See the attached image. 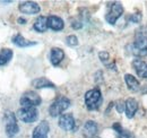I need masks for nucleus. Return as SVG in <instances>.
<instances>
[{"label": "nucleus", "instance_id": "13", "mask_svg": "<svg viewBox=\"0 0 147 138\" xmlns=\"http://www.w3.org/2000/svg\"><path fill=\"white\" fill-rule=\"evenodd\" d=\"M132 67L135 68L137 75L142 78H147V64L142 59H135L132 61Z\"/></svg>", "mask_w": 147, "mask_h": 138}, {"label": "nucleus", "instance_id": "24", "mask_svg": "<svg viewBox=\"0 0 147 138\" xmlns=\"http://www.w3.org/2000/svg\"><path fill=\"white\" fill-rule=\"evenodd\" d=\"M115 109H117V111L119 112V113H123V110H126V102H123V101H118L117 103H115Z\"/></svg>", "mask_w": 147, "mask_h": 138}, {"label": "nucleus", "instance_id": "27", "mask_svg": "<svg viewBox=\"0 0 147 138\" xmlns=\"http://www.w3.org/2000/svg\"><path fill=\"white\" fill-rule=\"evenodd\" d=\"M0 2H1V3H10L11 1H0Z\"/></svg>", "mask_w": 147, "mask_h": 138}, {"label": "nucleus", "instance_id": "10", "mask_svg": "<svg viewBox=\"0 0 147 138\" xmlns=\"http://www.w3.org/2000/svg\"><path fill=\"white\" fill-rule=\"evenodd\" d=\"M50 131V124L47 120L41 121L33 130L32 138H48Z\"/></svg>", "mask_w": 147, "mask_h": 138}, {"label": "nucleus", "instance_id": "14", "mask_svg": "<svg viewBox=\"0 0 147 138\" xmlns=\"http://www.w3.org/2000/svg\"><path fill=\"white\" fill-rule=\"evenodd\" d=\"M84 136L86 138H93L94 136H96L97 134V130H98V127H97V123L93 120H88L85 122L84 124Z\"/></svg>", "mask_w": 147, "mask_h": 138}, {"label": "nucleus", "instance_id": "6", "mask_svg": "<svg viewBox=\"0 0 147 138\" xmlns=\"http://www.w3.org/2000/svg\"><path fill=\"white\" fill-rule=\"evenodd\" d=\"M123 14V7L120 2H113L110 5V8H109V12L107 13L105 15V20L111 24V25H114L115 22L121 17V15Z\"/></svg>", "mask_w": 147, "mask_h": 138}, {"label": "nucleus", "instance_id": "4", "mask_svg": "<svg viewBox=\"0 0 147 138\" xmlns=\"http://www.w3.org/2000/svg\"><path fill=\"white\" fill-rule=\"evenodd\" d=\"M17 118L25 123H32L37 120L38 112L34 106H22L17 111Z\"/></svg>", "mask_w": 147, "mask_h": 138}, {"label": "nucleus", "instance_id": "28", "mask_svg": "<svg viewBox=\"0 0 147 138\" xmlns=\"http://www.w3.org/2000/svg\"><path fill=\"white\" fill-rule=\"evenodd\" d=\"M119 138H122V137H119Z\"/></svg>", "mask_w": 147, "mask_h": 138}, {"label": "nucleus", "instance_id": "9", "mask_svg": "<svg viewBox=\"0 0 147 138\" xmlns=\"http://www.w3.org/2000/svg\"><path fill=\"white\" fill-rule=\"evenodd\" d=\"M59 127L66 131H74L76 129V121L74 119V116L71 113H65L61 114L58 122Z\"/></svg>", "mask_w": 147, "mask_h": 138}, {"label": "nucleus", "instance_id": "7", "mask_svg": "<svg viewBox=\"0 0 147 138\" xmlns=\"http://www.w3.org/2000/svg\"><path fill=\"white\" fill-rule=\"evenodd\" d=\"M137 49L147 52V26H142L136 30L135 41L132 43Z\"/></svg>", "mask_w": 147, "mask_h": 138}, {"label": "nucleus", "instance_id": "2", "mask_svg": "<svg viewBox=\"0 0 147 138\" xmlns=\"http://www.w3.org/2000/svg\"><path fill=\"white\" fill-rule=\"evenodd\" d=\"M84 101H85V105H86L87 110H90V111L97 110L101 106L102 101H103L101 91L98 88H93V89L87 91L85 93Z\"/></svg>", "mask_w": 147, "mask_h": 138}, {"label": "nucleus", "instance_id": "16", "mask_svg": "<svg viewBox=\"0 0 147 138\" xmlns=\"http://www.w3.org/2000/svg\"><path fill=\"white\" fill-rule=\"evenodd\" d=\"M32 85L35 88H37V89H41V88H55V84L51 80H49L47 77H38V78L33 79Z\"/></svg>", "mask_w": 147, "mask_h": 138}, {"label": "nucleus", "instance_id": "26", "mask_svg": "<svg viewBox=\"0 0 147 138\" xmlns=\"http://www.w3.org/2000/svg\"><path fill=\"white\" fill-rule=\"evenodd\" d=\"M17 22H18V24H26V19L25 18H22V17H19L18 19H17Z\"/></svg>", "mask_w": 147, "mask_h": 138}, {"label": "nucleus", "instance_id": "5", "mask_svg": "<svg viewBox=\"0 0 147 138\" xmlns=\"http://www.w3.org/2000/svg\"><path fill=\"white\" fill-rule=\"evenodd\" d=\"M41 102H42L41 96L33 91L25 92L19 99V104L22 106H34V108H36L37 105L41 104Z\"/></svg>", "mask_w": 147, "mask_h": 138}, {"label": "nucleus", "instance_id": "21", "mask_svg": "<svg viewBox=\"0 0 147 138\" xmlns=\"http://www.w3.org/2000/svg\"><path fill=\"white\" fill-rule=\"evenodd\" d=\"M112 129H113L114 131H117L122 138H135V136H134L130 131H128L127 129H123L119 122H114V123L112 124Z\"/></svg>", "mask_w": 147, "mask_h": 138}, {"label": "nucleus", "instance_id": "20", "mask_svg": "<svg viewBox=\"0 0 147 138\" xmlns=\"http://www.w3.org/2000/svg\"><path fill=\"white\" fill-rule=\"evenodd\" d=\"M125 80H126V84L130 91L132 92H138L140 89V84L139 82L136 79V77H134L132 75L130 74H126L125 75Z\"/></svg>", "mask_w": 147, "mask_h": 138}, {"label": "nucleus", "instance_id": "15", "mask_svg": "<svg viewBox=\"0 0 147 138\" xmlns=\"http://www.w3.org/2000/svg\"><path fill=\"white\" fill-rule=\"evenodd\" d=\"M65 58V52L60 48H52L50 51V61L53 66L60 65V62Z\"/></svg>", "mask_w": 147, "mask_h": 138}, {"label": "nucleus", "instance_id": "18", "mask_svg": "<svg viewBox=\"0 0 147 138\" xmlns=\"http://www.w3.org/2000/svg\"><path fill=\"white\" fill-rule=\"evenodd\" d=\"M33 28L38 33H44L48 30V17L47 16H38L33 24Z\"/></svg>", "mask_w": 147, "mask_h": 138}, {"label": "nucleus", "instance_id": "17", "mask_svg": "<svg viewBox=\"0 0 147 138\" xmlns=\"http://www.w3.org/2000/svg\"><path fill=\"white\" fill-rule=\"evenodd\" d=\"M137 110H138V102L135 99H132V97L128 99L126 101V110H125L127 118L131 119L135 116V113L137 112Z\"/></svg>", "mask_w": 147, "mask_h": 138}, {"label": "nucleus", "instance_id": "3", "mask_svg": "<svg viewBox=\"0 0 147 138\" xmlns=\"http://www.w3.org/2000/svg\"><path fill=\"white\" fill-rule=\"evenodd\" d=\"M69 106H70V100L66 96H60L50 105L49 113L51 117L55 118L58 116H61L62 112H65Z\"/></svg>", "mask_w": 147, "mask_h": 138}, {"label": "nucleus", "instance_id": "25", "mask_svg": "<svg viewBox=\"0 0 147 138\" xmlns=\"http://www.w3.org/2000/svg\"><path fill=\"white\" fill-rule=\"evenodd\" d=\"M129 20H131V22H134V23H139V22L142 20V15H140V14H134L132 16H130Z\"/></svg>", "mask_w": 147, "mask_h": 138}, {"label": "nucleus", "instance_id": "12", "mask_svg": "<svg viewBox=\"0 0 147 138\" xmlns=\"http://www.w3.org/2000/svg\"><path fill=\"white\" fill-rule=\"evenodd\" d=\"M11 42L18 47V48H30V47H33V45H36V42H33V41H28L27 39H25L22 34H16L11 37Z\"/></svg>", "mask_w": 147, "mask_h": 138}, {"label": "nucleus", "instance_id": "22", "mask_svg": "<svg viewBox=\"0 0 147 138\" xmlns=\"http://www.w3.org/2000/svg\"><path fill=\"white\" fill-rule=\"evenodd\" d=\"M98 57H100V59H101V61L104 64V65H107L109 68H110V64H109V60H110V55H109V53L105 51H101L98 53Z\"/></svg>", "mask_w": 147, "mask_h": 138}, {"label": "nucleus", "instance_id": "11", "mask_svg": "<svg viewBox=\"0 0 147 138\" xmlns=\"http://www.w3.org/2000/svg\"><path fill=\"white\" fill-rule=\"evenodd\" d=\"M63 27H65V23H63L62 18L58 17L55 15L48 16V28L55 31V32H59V31H62Z\"/></svg>", "mask_w": 147, "mask_h": 138}, {"label": "nucleus", "instance_id": "8", "mask_svg": "<svg viewBox=\"0 0 147 138\" xmlns=\"http://www.w3.org/2000/svg\"><path fill=\"white\" fill-rule=\"evenodd\" d=\"M18 9L22 14L26 15H35L41 12L40 5L35 1H23L18 5Z\"/></svg>", "mask_w": 147, "mask_h": 138}, {"label": "nucleus", "instance_id": "19", "mask_svg": "<svg viewBox=\"0 0 147 138\" xmlns=\"http://www.w3.org/2000/svg\"><path fill=\"white\" fill-rule=\"evenodd\" d=\"M14 52L9 48H3L0 50V67L6 66L11 59H13Z\"/></svg>", "mask_w": 147, "mask_h": 138}, {"label": "nucleus", "instance_id": "23", "mask_svg": "<svg viewBox=\"0 0 147 138\" xmlns=\"http://www.w3.org/2000/svg\"><path fill=\"white\" fill-rule=\"evenodd\" d=\"M66 43L69 47H76V45H78V39L76 35H69L66 37Z\"/></svg>", "mask_w": 147, "mask_h": 138}, {"label": "nucleus", "instance_id": "1", "mask_svg": "<svg viewBox=\"0 0 147 138\" xmlns=\"http://www.w3.org/2000/svg\"><path fill=\"white\" fill-rule=\"evenodd\" d=\"M5 131L8 138H14L19 133V126L17 123V117L13 111L7 110L3 114Z\"/></svg>", "mask_w": 147, "mask_h": 138}]
</instances>
